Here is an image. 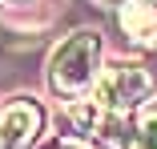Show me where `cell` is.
Instances as JSON below:
<instances>
[{"label":"cell","instance_id":"7","mask_svg":"<svg viewBox=\"0 0 157 149\" xmlns=\"http://www.w3.org/2000/svg\"><path fill=\"white\" fill-rule=\"evenodd\" d=\"M56 149H89V145H81V141H56Z\"/></svg>","mask_w":157,"mask_h":149},{"label":"cell","instance_id":"4","mask_svg":"<svg viewBox=\"0 0 157 149\" xmlns=\"http://www.w3.org/2000/svg\"><path fill=\"white\" fill-rule=\"evenodd\" d=\"M44 129V109L33 97H16L0 113V149H33Z\"/></svg>","mask_w":157,"mask_h":149},{"label":"cell","instance_id":"1","mask_svg":"<svg viewBox=\"0 0 157 149\" xmlns=\"http://www.w3.org/2000/svg\"><path fill=\"white\" fill-rule=\"evenodd\" d=\"M101 32L97 28H77L60 40L48 56V89L69 101V105H81L89 93H97L101 85Z\"/></svg>","mask_w":157,"mask_h":149},{"label":"cell","instance_id":"9","mask_svg":"<svg viewBox=\"0 0 157 149\" xmlns=\"http://www.w3.org/2000/svg\"><path fill=\"white\" fill-rule=\"evenodd\" d=\"M8 4H24V0H8Z\"/></svg>","mask_w":157,"mask_h":149},{"label":"cell","instance_id":"6","mask_svg":"<svg viewBox=\"0 0 157 149\" xmlns=\"http://www.w3.org/2000/svg\"><path fill=\"white\" fill-rule=\"evenodd\" d=\"M133 149H157V101L141 109L137 129H133Z\"/></svg>","mask_w":157,"mask_h":149},{"label":"cell","instance_id":"8","mask_svg":"<svg viewBox=\"0 0 157 149\" xmlns=\"http://www.w3.org/2000/svg\"><path fill=\"white\" fill-rule=\"evenodd\" d=\"M101 8H121V4H129V0H97Z\"/></svg>","mask_w":157,"mask_h":149},{"label":"cell","instance_id":"2","mask_svg":"<svg viewBox=\"0 0 157 149\" xmlns=\"http://www.w3.org/2000/svg\"><path fill=\"white\" fill-rule=\"evenodd\" d=\"M149 89H153V81H149V73L141 65H125L121 61V65H109L101 73V85H97L93 97L109 113H129L133 105H141L149 97Z\"/></svg>","mask_w":157,"mask_h":149},{"label":"cell","instance_id":"5","mask_svg":"<svg viewBox=\"0 0 157 149\" xmlns=\"http://www.w3.org/2000/svg\"><path fill=\"white\" fill-rule=\"evenodd\" d=\"M117 24L137 48H157V8L149 0H129L117 8Z\"/></svg>","mask_w":157,"mask_h":149},{"label":"cell","instance_id":"3","mask_svg":"<svg viewBox=\"0 0 157 149\" xmlns=\"http://www.w3.org/2000/svg\"><path fill=\"white\" fill-rule=\"evenodd\" d=\"M69 117L77 121V129L89 133V141H97L101 149H133L125 113H109L97 101H81V105H69Z\"/></svg>","mask_w":157,"mask_h":149}]
</instances>
